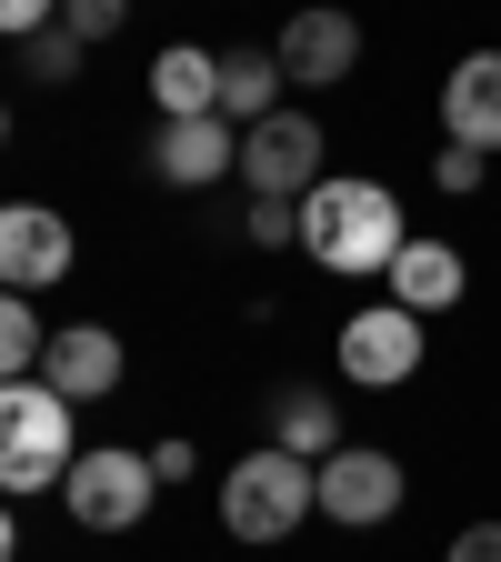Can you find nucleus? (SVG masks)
Returning a JSON list of instances; mask_svg holds the SVG:
<instances>
[{"instance_id":"f257e3e1","label":"nucleus","mask_w":501,"mask_h":562,"mask_svg":"<svg viewBox=\"0 0 501 562\" xmlns=\"http://www.w3.org/2000/svg\"><path fill=\"white\" fill-rule=\"evenodd\" d=\"M401 241H411V222H401L391 181H321V191L301 201V251H311L321 271H341V281L391 271Z\"/></svg>"},{"instance_id":"f03ea898","label":"nucleus","mask_w":501,"mask_h":562,"mask_svg":"<svg viewBox=\"0 0 501 562\" xmlns=\"http://www.w3.org/2000/svg\"><path fill=\"white\" fill-rule=\"evenodd\" d=\"M311 513H321V462L281 452V442H261L221 472V532L231 542H292Z\"/></svg>"},{"instance_id":"7ed1b4c3","label":"nucleus","mask_w":501,"mask_h":562,"mask_svg":"<svg viewBox=\"0 0 501 562\" xmlns=\"http://www.w3.org/2000/svg\"><path fill=\"white\" fill-rule=\"evenodd\" d=\"M70 412L50 382H0V492H60L70 462H81V442H70Z\"/></svg>"},{"instance_id":"20e7f679","label":"nucleus","mask_w":501,"mask_h":562,"mask_svg":"<svg viewBox=\"0 0 501 562\" xmlns=\"http://www.w3.org/2000/svg\"><path fill=\"white\" fill-rule=\"evenodd\" d=\"M331 140H321V121L311 111H271V121H251L241 131V201H311L331 171Z\"/></svg>"},{"instance_id":"39448f33","label":"nucleus","mask_w":501,"mask_h":562,"mask_svg":"<svg viewBox=\"0 0 501 562\" xmlns=\"http://www.w3.org/2000/svg\"><path fill=\"white\" fill-rule=\"evenodd\" d=\"M60 503H70V522H81V532H130V522H151V503H161V472H151V452H121V442H101V452H81V462H70Z\"/></svg>"},{"instance_id":"423d86ee","label":"nucleus","mask_w":501,"mask_h":562,"mask_svg":"<svg viewBox=\"0 0 501 562\" xmlns=\"http://www.w3.org/2000/svg\"><path fill=\"white\" fill-rule=\"evenodd\" d=\"M421 312H401L391 292L382 302H362L341 331H331V362H341V382H362V392H391V382H411L421 372Z\"/></svg>"},{"instance_id":"0eeeda50","label":"nucleus","mask_w":501,"mask_h":562,"mask_svg":"<svg viewBox=\"0 0 501 562\" xmlns=\"http://www.w3.org/2000/svg\"><path fill=\"white\" fill-rule=\"evenodd\" d=\"M401 492H411V472H401L382 442H341V452L321 462V522H341V532H382V522L401 513Z\"/></svg>"},{"instance_id":"6e6552de","label":"nucleus","mask_w":501,"mask_h":562,"mask_svg":"<svg viewBox=\"0 0 501 562\" xmlns=\"http://www.w3.org/2000/svg\"><path fill=\"white\" fill-rule=\"evenodd\" d=\"M271 60H281V81H301V91H341L351 70H362V21L331 11V0H311V11L281 21Z\"/></svg>"},{"instance_id":"1a4fd4ad","label":"nucleus","mask_w":501,"mask_h":562,"mask_svg":"<svg viewBox=\"0 0 501 562\" xmlns=\"http://www.w3.org/2000/svg\"><path fill=\"white\" fill-rule=\"evenodd\" d=\"M121 331L111 322H60L50 341H41V382L60 392V402H111L121 392Z\"/></svg>"},{"instance_id":"9d476101","label":"nucleus","mask_w":501,"mask_h":562,"mask_svg":"<svg viewBox=\"0 0 501 562\" xmlns=\"http://www.w3.org/2000/svg\"><path fill=\"white\" fill-rule=\"evenodd\" d=\"M151 171L171 191H210V181H241V131L221 111H201V121H161L151 140Z\"/></svg>"},{"instance_id":"9b49d317","label":"nucleus","mask_w":501,"mask_h":562,"mask_svg":"<svg viewBox=\"0 0 501 562\" xmlns=\"http://www.w3.org/2000/svg\"><path fill=\"white\" fill-rule=\"evenodd\" d=\"M70 271V222L41 201H0V292H41Z\"/></svg>"},{"instance_id":"f8f14e48","label":"nucleus","mask_w":501,"mask_h":562,"mask_svg":"<svg viewBox=\"0 0 501 562\" xmlns=\"http://www.w3.org/2000/svg\"><path fill=\"white\" fill-rule=\"evenodd\" d=\"M442 140L462 151H501V50H462L442 81Z\"/></svg>"},{"instance_id":"ddd939ff","label":"nucleus","mask_w":501,"mask_h":562,"mask_svg":"<svg viewBox=\"0 0 501 562\" xmlns=\"http://www.w3.org/2000/svg\"><path fill=\"white\" fill-rule=\"evenodd\" d=\"M382 281H391V302H401V312L442 322V312H452V302L471 292V261H462L452 241H401V261H391Z\"/></svg>"},{"instance_id":"4468645a","label":"nucleus","mask_w":501,"mask_h":562,"mask_svg":"<svg viewBox=\"0 0 501 562\" xmlns=\"http://www.w3.org/2000/svg\"><path fill=\"white\" fill-rule=\"evenodd\" d=\"M151 101H161V121H201V111H221V50L171 41V50L151 60Z\"/></svg>"},{"instance_id":"2eb2a0df","label":"nucleus","mask_w":501,"mask_h":562,"mask_svg":"<svg viewBox=\"0 0 501 562\" xmlns=\"http://www.w3.org/2000/svg\"><path fill=\"white\" fill-rule=\"evenodd\" d=\"M271 442H281V452H301V462H331V452L351 442V432H341V402L311 392V382L271 392Z\"/></svg>"},{"instance_id":"dca6fc26","label":"nucleus","mask_w":501,"mask_h":562,"mask_svg":"<svg viewBox=\"0 0 501 562\" xmlns=\"http://www.w3.org/2000/svg\"><path fill=\"white\" fill-rule=\"evenodd\" d=\"M271 111H281V60H271V50H221V121L251 131V121H271Z\"/></svg>"},{"instance_id":"f3484780","label":"nucleus","mask_w":501,"mask_h":562,"mask_svg":"<svg viewBox=\"0 0 501 562\" xmlns=\"http://www.w3.org/2000/svg\"><path fill=\"white\" fill-rule=\"evenodd\" d=\"M81 60H91V41L50 21V31H31V41H21V81H41V91H70V81H81Z\"/></svg>"},{"instance_id":"a211bd4d","label":"nucleus","mask_w":501,"mask_h":562,"mask_svg":"<svg viewBox=\"0 0 501 562\" xmlns=\"http://www.w3.org/2000/svg\"><path fill=\"white\" fill-rule=\"evenodd\" d=\"M41 322H31V292H0V382H21L31 362H41Z\"/></svg>"},{"instance_id":"6ab92c4d","label":"nucleus","mask_w":501,"mask_h":562,"mask_svg":"<svg viewBox=\"0 0 501 562\" xmlns=\"http://www.w3.org/2000/svg\"><path fill=\"white\" fill-rule=\"evenodd\" d=\"M241 241H261V251L301 241V201H241Z\"/></svg>"},{"instance_id":"aec40b11","label":"nucleus","mask_w":501,"mask_h":562,"mask_svg":"<svg viewBox=\"0 0 501 562\" xmlns=\"http://www.w3.org/2000/svg\"><path fill=\"white\" fill-rule=\"evenodd\" d=\"M481 171H491V151H462V140H442V151H432V181L462 201V191H481Z\"/></svg>"},{"instance_id":"412c9836","label":"nucleus","mask_w":501,"mask_h":562,"mask_svg":"<svg viewBox=\"0 0 501 562\" xmlns=\"http://www.w3.org/2000/svg\"><path fill=\"white\" fill-rule=\"evenodd\" d=\"M130 21V0H60V31H81V41H111Z\"/></svg>"},{"instance_id":"4be33fe9","label":"nucleus","mask_w":501,"mask_h":562,"mask_svg":"<svg viewBox=\"0 0 501 562\" xmlns=\"http://www.w3.org/2000/svg\"><path fill=\"white\" fill-rule=\"evenodd\" d=\"M50 21H60V0H0V41H31Z\"/></svg>"},{"instance_id":"5701e85b","label":"nucleus","mask_w":501,"mask_h":562,"mask_svg":"<svg viewBox=\"0 0 501 562\" xmlns=\"http://www.w3.org/2000/svg\"><path fill=\"white\" fill-rule=\"evenodd\" d=\"M442 562H501V522H462Z\"/></svg>"},{"instance_id":"b1692460","label":"nucleus","mask_w":501,"mask_h":562,"mask_svg":"<svg viewBox=\"0 0 501 562\" xmlns=\"http://www.w3.org/2000/svg\"><path fill=\"white\" fill-rule=\"evenodd\" d=\"M151 472L161 482H191V442H151Z\"/></svg>"},{"instance_id":"393cba45","label":"nucleus","mask_w":501,"mask_h":562,"mask_svg":"<svg viewBox=\"0 0 501 562\" xmlns=\"http://www.w3.org/2000/svg\"><path fill=\"white\" fill-rule=\"evenodd\" d=\"M21 552V532H11V503H0V562H11Z\"/></svg>"},{"instance_id":"a878e982","label":"nucleus","mask_w":501,"mask_h":562,"mask_svg":"<svg viewBox=\"0 0 501 562\" xmlns=\"http://www.w3.org/2000/svg\"><path fill=\"white\" fill-rule=\"evenodd\" d=\"M0 131H11V111H0Z\"/></svg>"}]
</instances>
